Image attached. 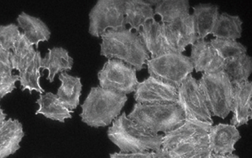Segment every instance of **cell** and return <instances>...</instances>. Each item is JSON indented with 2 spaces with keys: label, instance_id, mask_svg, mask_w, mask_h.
<instances>
[{
  "label": "cell",
  "instance_id": "obj_35",
  "mask_svg": "<svg viewBox=\"0 0 252 158\" xmlns=\"http://www.w3.org/2000/svg\"><path fill=\"white\" fill-rule=\"evenodd\" d=\"M10 53L0 47V62L10 64Z\"/></svg>",
  "mask_w": 252,
  "mask_h": 158
},
{
  "label": "cell",
  "instance_id": "obj_13",
  "mask_svg": "<svg viewBox=\"0 0 252 158\" xmlns=\"http://www.w3.org/2000/svg\"><path fill=\"white\" fill-rule=\"evenodd\" d=\"M231 125L239 127L248 124L252 117V83L246 81L234 85Z\"/></svg>",
  "mask_w": 252,
  "mask_h": 158
},
{
  "label": "cell",
  "instance_id": "obj_19",
  "mask_svg": "<svg viewBox=\"0 0 252 158\" xmlns=\"http://www.w3.org/2000/svg\"><path fill=\"white\" fill-rule=\"evenodd\" d=\"M17 26L23 30V34L33 46L38 48L40 42H48L51 31L46 23L39 17H33L27 13L19 14Z\"/></svg>",
  "mask_w": 252,
  "mask_h": 158
},
{
  "label": "cell",
  "instance_id": "obj_34",
  "mask_svg": "<svg viewBox=\"0 0 252 158\" xmlns=\"http://www.w3.org/2000/svg\"><path fill=\"white\" fill-rule=\"evenodd\" d=\"M152 158H176L171 151L162 147L152 152Z\"/></svg>",
  "mask_w": 252,
  "mask_h": 158
},
{
  "label": "cell",
  "instance_id": "obj_24",
  "mask_svg": "<svg viewBox=\"0 0 252 158\" xmlns=\"http://www.w3.org/2000/svg\"><path fill=\"white\" fill-rule=\"evenodd\" d=\"M243 33V21L239 16L227 13L220 14L212 34L216 39L236 41L240 39Z\"/></svg>",
  "mask_w": 252,
  "mask_h": 158
},
{
  "label": "cell",
  "instance_id": "obj_12",
  "mask_svg": "<svg viewBox=\"0 0 252 158\" xmlns=\"http://www.w3.org/2000/svg\"><path fill=\"white\" fill-rule=\"evenodd\" d=\"M190 59L197 73H218L223 70L225 65V61L218 55L210 42L205 39L191 45Z\"/></svg>",
  "mask_w": 252,
  "mask_h": 158
},
{
  "label": "cell",
  "instance_id": "obj_23",
  "mask_svg": "<svg viewBox=\"0 0 252 158\" xmlns=\"http://www.w3.org/2000/svg\"><path fill=\"white\" fill-rule=\"evenodd\" d=\"M36 104L39 105L36 115H42L48 119L60 123H65V120L72 118L71 112H73L67 109L57 95L51 92L39 95Z\"/></svg>",
  "mask_w": 252,
  "mask_h": 158
},
{
  "label": "cell",
  "instance_id": "obj_17",
  "mask_svg": "<svg viewBox=\"0 0 252 158\" xmlns=\"http://www.w3.org/2000/svg\"><path fill=\"white\" fill-rule=\"evenodd\" d=\"M25 137L23 124L19 120H5L0 127V158H7L20 149Z\"/></svg>",
  "mask_w": 252,
  "mask_h": 158
},
{
  "label": "cell",
  "instance_id": "obj_38",
  "mask_svg": "<svg viewBox=\"0 0 252 158\" xmlns=\"http://www.w3.org/2000/svg\"><path fill=\"white\" fill-rule=\"evenodd\" d=\"M146 1L152 7L156 6L157 4L159 2V0H146Z\"/></svg>",
  "mask_w": 252,
  "mask_h": 158
},
{
  "label": "cell",
  "instance_id": "obj_27",
  "mask_svg": "<svg viewBox=\"0 0 252 158\" xmlns=\"http://www.w3.org/2000/svg\"><path fill=\"white\" fill-rule=\"evenodd\" d=\"M224 71L228 75L233 85L249 81L252 72V58L247 54L225 61Z\"/></svg>",
  "mask_w": 252,
  "mask_h": 158
},
{
  "label": "cell",
  "instance_id": "obj_8",
  "mask_svg": "<svg viewBox=\"0 0 252 158\" xmlns=\"http://www.w3.org/2000/svg\"><path fill=\"white\" fill-rule=\"evenodd\" d=\"M97 76L99 87L126 96L134 93L139 84L136 69L118 59H108Z\"/></svg>",
  "mask_w": 252,
  "mask_h": 158
},
{
  "label": "cell",
  "instance_id": "obj_20",
  "mask_svg": "<svg viewBox=\"0 0 252 158\" xmlns=\"http://www.w3.org/2000/svg\"><path fill=\"white\" fill-rule=\"evenodd\" d=\"M58 78L61 84L56 95L63 105L73 112L80 105L83 90L81 79L71 76L67 72L60 73Z\"/></svg>",
  "mask_w": 252,
  "mask_h": 158
},
{
  "label": "cell",
  "instance_id": "obj_18",
  "mask_svg": "<svg viewBox=\"0 0 252 158\" xmlns=\"http://www.w3.org/2000/svg\"><path fill=\"white\" fill-rule=\"evenodd\" d=\"M74 66V58L63 47H54L48 50L45 57L41 60V69L48 71L46 79L50 83L54 82L57 74L71 70Z\"/></svg>",
  "mask_w": 252,
  "mask_h": 158
},
{
  "label": "cell",
  "instance_id": "obj_6",
  "mask_svg": "<svg viewBox=\"0 0 252 158\" xmlns=\"http://www.w3.org/2000/svg\"><path fill=\"white\" fill-rule=\"evenodd\" d=\"M148 73L152 77L178 88L185 79L194 71L190 57L169 52L146 61Z\"/></svg>",
  "mask_w": 252,
  "mask_h": 158
},
{
  "label": "cell",
  "instance_id": "obj_33",
  "mask_svg": "<svg viewBox=\"0 0 252 158\" xmlns=\"http://www.w3.org/2000/svg\"><path fill=\"white\" fill-rule=\"evenodd\" d=\"M212 152L211 151L209 146L200 148L197 150L194 151L191 153L187 154L182 158H210L212 155Z\"/></svg>",
  "mask_w": 252,
  "mask_h": 158
},
{
  "label": "cell",
  "instance_id": "obj_36",
  "mask_svg": "<svg viewBox=\"0 0 252 158\" xmlns=\"http://www.w3.org/2000/svg\"><path fill=\"white\" fill-rule=\"evenodd\" d=\"M210 158H239V156L231 154V155H218V154H212Z\"/></svg>",
  "mask_w": 252,
  "mask_h": 158
},
{
  "label": "cell",
  "instance_id": "obj_9",
  "mask_svg": "<svg viewBox=\"0 0 252 158\" xmlns=\"http://www.w3.org/2000/svg\"><path fill=\"white\" fill-rule=\"evenodd\" d=\"M183 110L186 119L198 120L213 125L212 115L206 105L198 81L189 75L177 88L176 102Z\"/></svg>",
  "mask_w": 252,
  "mask_h": 158
},
{
  "label": "cell",
  "instance_id": "obj_30",
  "mask_svg": "<svg viewBox=\"0 0 252 158\" xmlns=\"http://www.w3.org/2000/svg\"><path fill=\"white\" fill-rule=\"evenodd\" d=\"M11 64L0 63V100L17 89L19 75L12 73Z\"/></svg>",
  "mask_w": 252,
  "mask_h": 158
},
{
  "label": "cell",
  "instance_id": "obj_14",
  "mask_svg": "<svg viewBox=\"0 0 252 158\" xmlns=\"http://www.w3.org/2000/svg\"><path fill=\"white\" fill-rule=\"evenodd\" d=\"M209 148L213 154L231 155L241 136L237 127L231 124H219L211 127L209 132Z\"/></svg>",
  "mask_w": 252,
  "mask_h": 158
},
{
  "label": "cell",
  "instance_id": "obj_28",
  "mask_svg": "<svg viewBox=\"0 0 252 158\" xmlns=\"http://www.w3.org/2000/svg\"><path fill=\"white\" fill-rule=\"evenodd\" d=\"M36 51L26 36L21 33L10 53V61L12 70H17L19 73L24 70L33 60Z\"/></svg>",
  "mask_w": 252,
  "mask_h": 158
},
{
  "label": "cell",
  "instance_id": "obj_16",
  "mask_svg": "<svg viewBox=\"0 0 252 158\" xmlns=\"http://www.w3.org/2000/svg\"><path fill=\"white\" fill-rule=\"evenodd\" d=\"M138 35L152 58L173 52L165 39L162 23L155 20L147 22Z\"/></svg>",
  "mask_w": 252,
  "mask_h": 158
},
{
  "label": "cell",
  "instance_id": "obj_15",
  "mask_svg": "<svg viewBox=\"0 0 252 158\" xmlns=\"http://www.w3.org/2000/svg\"><path fill=\"white\" fill-rule=\"evenodd\" d=\"M212 124L198 120L186 119L177 128L162 136V147L171 149L197 136L208 134Z\"/></svg>",
  "mask_w": 252,
  "mask_h": 158
},
{
  "label": "cell",
  "instance_id": "obj_3",
  "mask_svg": "<svg viewBox=\"0 0 252 158\" xmlns=\"http://www.w3.org/2000/svg\"><path fill=\"white\" fill-rule=\"evenodd\" d=\"M108 139L122 152L156 151L162 147V136L139 125L123 112L107 131Z\"/></svg>",
  "mask_w": 252,
  "mask_h": 158
},
{
  "label": "cell",
  "instance_id": "obj_26",
  "mask_svg": "<svg viewBox=\"0 0 252 158\" xmlns=\"http://www.w3.org/2000/svg\"><path fill=\"white\" fill-rule=\"evenodd\" d=\"M190 2L188 0H159L154 11L161 17V23H170L189 15Z\"/></svg>",
  "mask_w": 252,
  "mask_h": 158
},
{
  "label": "cell",
  "instance_id": "obj_4",
  "mask_svg": "<svg viewBox=\"0 0 252 158\" xmlns=\"http://www.w3.org/2000/svg\"><path fill=\"white\" fill-rule=\"evenodd\" d=\"M127 116L155 134L169 132L186 121L183 110L176 103H136Z\"/></svg>",
  "mask_w": 252,
  "mask_h": 158
},
{
  "label": "cell",
  "instance_id": "obj_11",
  "mask_svg": "<svg viewBox=\"0 0 252 158\" xmlns=\"http://www.w3.org/2000/svg\"><path fill=\"white\" fill-rule=\"evenodd\" d=\"M165 39L173 52L183 53L198 41L191 14L170 23H162Z\"/></svg>",
  "mask_w": 252,
  "mask_h": 158
},
{
  "label": "cell",
  "instance_id": "obj_10",
  "mask_svg": "<svg viewBox=\"0 0 252 158\" xmlns=\"http://www.w3.org/2000/svg\"><path fill=\"white\" fill-rule=\"evenodd\" d=\"M137 103H176L177 88L156 78L149 76L139 82L134 95Z\"/></svg>",
  "mask_w": 252,
  "mask_h": 158
},
{
  "label": "cell",
  "instance_id": "obj_5",
  "mask_svg": "<svg viewBox=\"0 0 252 158\" xmlns=\"http://www.w3.org/2000/svg\"><path fill=\"white\" fill-rule=\"evenodd\" d=\"M212 115L225 119L232 107L234 85L224 70L203 73L198 81Z\"/></svg>",
  "mask_w": 252,
  "mask_h": 158
},
{
  "label": "cell",
  "instance_id": "obj_29",
  "mask_svg": "<svg viewBox=\"0 0 252 158\" xmlns=\"http://www.w3.org/2000/svg\"><path fill=\"white\" fill-rule=\"evenodd\" d=\"M210 43L225 61L247 54V48L237 41L215 39H212Z\"/></svg>",
  "mask_w": 252,
  "mask_h": 158
},
{
  "label": "cell",
  "instance_id": "obj_2",
  "mask_svg": "<svg viewBox=\"0 0 252 158\" xmlns=\"http://www.w3.org/2000/svg\"><path fill=\"white\" fill-rule=\"evenodd\" d=\"M128 102L126 95L99 87L91 88L81 105L82 122L93 128L105 127L118 118Z\"/></svg>",
  "mask_w": 252,
  "mask_h": 158
},
{
  "label": "cell",
  "instance_id": "obj_37",
  "mask_svg": "<svg viewBox=\"0 0 252 158\" xmlns=\"http://www.w3.org/2000/svg\"><path fill=\"white\" fill-rule=\"evenodd\" d=\"M7 115L4 112L3 109L0 106V127L2 125L5 120H6Z\"/></svg>",
  "mask_w": 252,
  "mask_h": 158
},
{
  "label": "cell",
  "instance_id": "obj_22",
  "mask_svg": "<svg viewBox=\"0 0 252 158\" xmlns=\"http://www.w3.org/2000/svg\"><path fill=\"white\" fill-rule=\"evenodd\" d=\"M153 7L146 0H125V18L126 24L138 33L141 27L147 22L155 20Z\"/></svg>",
  "mask_w": 252,
  "mask_h": 158
},
{
  "label": "cell",
  "instance_id": "obj_7",
  "mask_svg": "<svg viewBox=\"0 0 252 158\" xmlns=\"http://www.w3.org/2000/svg\"><path fill=\"white\" fill-rule=\"evenodd\" d=\"M89 17V33L93 37H100L108 30L126 28L125 0H98Z\"/></svg>",
  "mask_w": 252,
  "mask_h": 158
},
{
  "label": "cell",
  "instance_id": "obj_21",
  "mask_svg": "<svg viewBox=\"0 0 252 158\" xmlns=\"http://www.w3.org/2000/svg\"><path fill=\"white\" fill-rule=\"evenodd\" d=\"M194 28L198 40H203L212 34L220 15L219 7L215 4L201 3L193 7Z\"/></svg>",
  "mask_w": 252,
  "mask_h": 158
},
{
  "label": "cell",
  "instance_id": "obj_31",
  "mask_svg": "<svg viewBox=\"0 0 252 158\" xmlns=\"http://www.w3.org/2000/svg\"><path fill=\"white\" fill-rule=\"evenodd\" d=\"M21 32L17 25L11 23L0 26V47L5 51L11 52Z\"/></svg>",
  "mask_w": 252,
  "mask_h": 158
},
{
  "label": "cell",
  "instance_id": "obj_1",
  "mask_svg": "<svg viewBox=\"0 0 252 158\" xmlns=\"http://www.w3.org/2000/svg\"><path fill=\"white\" fill-rule=\"evenodd\" d=\"M100 55L109 59H118L137 71L145 68L150 58L138 33L131 29L108 30L101 35Z\"/></svg>",
  "mask_w": 252,
  "mask_h": 158
},
{
  "label": "cell",
  "instance_id": "obj_32",
  "mask_svg": "<svg viewBox=\"0 0 252 158\" xmlns=\"http://www.w3.org/2000/svg\"><path fill=\"white\" fill-rule=\"evenodd\" d=\"M110 158H152V152H114L110 154Z\"/></svg>",
  "mask_w": 252,
  "mask_h": 158
},
{
  "label": "cell",
  "instance_id": "obj_25",
  "mask_svg": "<svg viewBox=\"0 0 252 158\" xmlns=\"http://www.w3.org/2000/svg\"><path fill=\"white\" fill-rule=\"evenodd\" d=\"M42 55L39 51H36L33 60L30 64L20 72L19 81L20 83L22 91L29 90L30 94L32 92L36 91L42 94L45 92L40 85V70Z\"/></svg>",
  "mask_w": 252,
  "mask_h": 158
}]
</instances>
